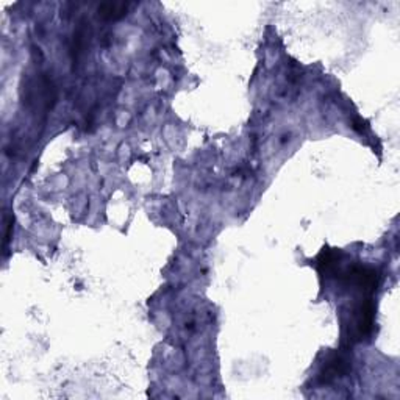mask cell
<instances>
[{
	"instance_id": "cell-1",
	"label": "cell",
	"mask_w": 400,
	"mask_h": 400,
	"mask_svg": "<svg viewBox=\"0 0 400 400\" xmlns=\"http://www.w3.org/2000/svg\"><path fill=\"white\" fill-rule=\"evenodd\" d=\"M336 279L344 280L346 283H350V285L360 288V290L366 294L374 292L380 282L379 272H377L375 269L368 268V266H358V264H352L350 268L344 271L340 269Z\"/></svg>"
},
{
	"instance_id": "cell-2",
	"label": "cell",
	"mask_w": 400,
	"mask_h": 400,
	"mask_svg": "<svg viewBox=\"0 0 400 400\" xmlns=\"http://www.w3.org/2000/svg\"><path fill=\"white\" fill-rule=\"evenodd\" d=\"M374 321H375V307L372 299L368 297L361 300V303L355 310L353 314V336L357 340L371 336L374 332Z\"/></svg>"
},
{
	"instance_id": "cell-3",
	"label": "cell",
	"mask_w": 400,
	"mask_h": 400,
	"mask_svg": "<svg viewBox=\"0 0 400 400\" xmlns=\"http://www.w3.org/2000/svg\"><path fill=\"white\" fill-rule=\"evenodd\" d=\"M349 369H350V360L347 357V353L346 352L333 353L324 364V369H322L321 372V380L322 383H330L332 380L338 379V377H342L344 374H347Z\"/></svg>"
},
{
	"instance_id": "cell-4",
	"label": "cell",
	"mask_w": 400,
	"mask_h": 400,
	"mask_svg": "<svg viewBox=\"0 0 400 400\" xmlns=\"http://www.w3.org/2000/svg\"><path fill=\"white\" fill-rule=\"evenodd\" d=\"M340 263H341V253L332 249L322 250L318 260H316V264H318L319 272L322 275H327V277L338 275V272H340L341 269Z\"/></svg>"
},
{
	"instance_id": "cell-5",
	"label": "cell",
	"mask_w": 400,
	"mask_h": 400,
	"mask_svg": "<svg viewBox=\"0 0 400 400\" xmlns=\"http://www.w3.org/2000/svg\"><path fill=\"white\" fill-rule=\"evenodd\" d=\"M130 8V3L125 2H105L100 3L99 16L105 21H118L127 16Z\"/></svg>"
},
{
	"instance_id": "cell-6",
	"label": "cell",
	"mask_w": 400,
	"mask_h": 400,
	"mask_svg": "<svg viewBox=\"0 0 400 400\" xmlns=\"http://www.w3.org/2000/svg\"><path fill=\"white\" fill-rule=\"evenodd\" d=\"M11 230H13V218H10V219L7 221V233H5V247H7V244L10 242Z\"/></svg>"
}]
</instances>
